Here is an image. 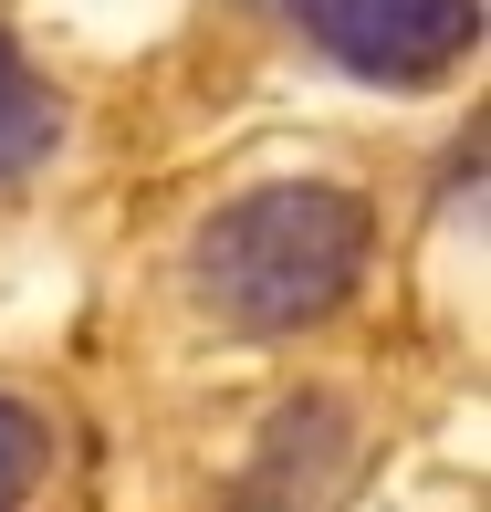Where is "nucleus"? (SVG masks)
Segmentation results:
<instances>
[{
    "instance_id": "obj_5",
    "label": "nucleus",
    "mask_w": 491,
    "mask_h": 512,
    "mask_svg": "<svg viewBox=\"0 0 491 512\" xmlns=\"http://www.w3.org/2000/svg\"><path fill=\"white\" fill-rule=\"evenodd\" d=\"M272 11H303V0H272Z\"/></svg>"
},
{
    "instance_id": "obj_2",
    "label": "nucleus",
    "mask_w": 491,
    "mask_h": 512,
    "mask_svg": "<svg viewBox=\"0 0 491 512\" xmlns=\"http://www.w3.org/2000/svg\"><path fill=\"white\" fill-rule=\"evenodd\" d=\"M303 32L366 84H439L481 32V0H303Z\"/></svg>"
},
{
    "instance_id": "obj_4",
    "label": "nucleus",
    "mask_w": 491,
    "mask_h": 512,
    "mask_svg": "<svg viewBox=\"0 0 491 512\" xmlns=\"http://www.w3.org/2000/svg\"><path fill=\"white\" fill-rule=\"evenodd\" d=\"M42 471H53V429H42V408L0 398V512H21L42 492Z\"/></svg>"
},
{
    "instance_id": "obj_1",
    "label": "nucleus",
    "mask_w": 491,
    "mask_h": 512,
    "mask_svg": "<svg viewBox=\"0 0 491 512\" xmlns=\"http://www.w3.org/2000/svg\"><path fill=\"white\" fill-rule=\"evenodd\" d=\"M366 251H377V220H366L356 189H335V178H272V189H241L199 220L189 293L230 335H303V324H324L356 293Z\"/></svg>"
},
{
    "instance_id": "obj_3",
    "label": "nucleus",
    "mask_w": 491,
    "mask_h": 512,
    "mask_svg": "<svg viewBox=\"0 0 491 512\" xmlns=\"http://www.w3.org/2000/svg\"><path fill=\"white\" fill-rule=\"evenodd\" d=\"M53 136H63V105H53V84L21 63V42L0 32V189L11 178H32L42 157H53Z\"/></svg>"
}]
</instances>
